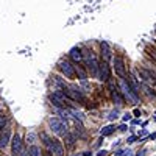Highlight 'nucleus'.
Segmentation results:
<instances>
[{
	"label": "nucleus",
	"mask_w": 156,
	"mask_h": 156,
	"mask_svg": "<svg viewBox=\"0 0 156 156\" xmlns=\"http://www.w3.org/2000/svg\"><path fill=\"white\" fill-rule=\"evenodd\" d=\"M83 59L86 64V70L92 75V78H97V72H98V59L95 56V53L92 50H84L83 53Z\"/></svg>",
	"instance_id": "obj_1"
},
{
	"label": "nucleus",
	"mask_w": 156,
	"mask_h": 156,
	"mask_svg": "<svg viewBox=\"0 0 156 156\" xmlns=\"http://www.w3.org/2000/svg\"><path fill=\"white\" fill-rule=\"evenodd\" d=\"M69 115H72L73 119H78V120H83L84 119V114L81 112V111H78V109H75V108H69Z\"/></svg>",
	"instance_id": "obj_15"
},
{
	"label": "nucleus",
	"mask_w": 156,
	"mask_h": 156,
	"mask_svg": "<svg viewBox=\"0 0 156 156\" xmlns=\"http://www.w3.org/2000/svg\"><path fill=\"white\" fill-rule=\"evenodd\" d=\"M41 139H42V144H44V147L50 151V148H51V145H53V137H50L47 133H41Z\"/></svg>",
	"instance_id": "obj_14"
},
{
	"label": "nucleus",
	"mask_w": 156,
	"mask_h": 156,
	"mask_svg": "<svg viewBox=\"0 0 156 156\" xmlns=\"http://www.w3.org/2000/svg\"><path fill=\"white\" fill-rule=\"evenodd\" d=\"M106 153H108L106 150H100V151L97 153V156H106Z\"/></svg>",
	"instance_id": "obj_23"
},
{
	"label": "nucleus",
	"mask_w": 156,
	"mask_h": 156,
	"mask_svg": "<svg viewBox=\"0 0 156 156\" xmlns=\"http://www.w3.org/2000/svg\"><path fill=\"white\" fill-rule=\"evenodd\" d=\"M111 76V70H109V66L106 61H100L98 62V72H97V80L100 81H108Z\"/></svg>",
	"instance_id": "obj_7"
},
{
	"label": "nucleus",
	"mask_w": 156,
	"mask_h": 156,
	"mask_svg": "<svg viewBox=\"0 0 156 156\" xmlns=\"http://www.w3.org/2000/svg\"><path fill=\"white\" fill-rule=\"evenodd\" d=\"M83 154H84V156H92V154H90V151H84Z\"/></svg>",
	"instance_id": "obj_26"
},
{
	"label": "nucleus",
	"mask_w": 156,
	"mask_h": 156,
	"mask_svg": "<svg viewBox=\"0 0 156 156\" xmlns=\"http://www.w3.org/2000/svg\"><path fill=\"white\" fill-rule=\"evenodd\" d=\"M50 151L53 153L55 156H64V147L61 144V140L55 139L53 140V145H51V148H50Z\"/></svg>",
	"instance_id": "obj_11"
},
{
	"label": "nucleus",
	"mask_w": 156,
	"mask_h": 156,
	"mask_svg": "<svg viewBox=\"0 0 156 156\" xmlns=\"http://www.w3.org/2000/svg\"><path fill=\"white\" fill-rule=\"evenodd\" d=\"M64 137H66V145H67V147H73V145H75V142H76V136H75L73 133H67Z\"/></svg>",
	"instance_id": "obj_17"
},
{
	"label": "nucleus",
	"mask_w": 156,
	"mask_h": 156,
	"mask_svg": "<svg viewBox=\"0 0 156 156\" xmlns=\"http://www.w3.org/2000/svg\"><path fill=\"white\" fill-rule=\"evenodd\" d=\"M9 137H11V131L6 128L5 131L0 133V148H5L8 145V142H9Z\"/></svg>",
	"instance_id": "obj_12"
},
{
	"label": "nucleus",
	"mask_w": 156,
	"mask_h": 156,
	"mask_svg": "<svg viewBox=\"0 0 156 156\" xmlns=\"http://www.w3.org/2000/svg\"><path fill=\"white\" fill-rule=\"evenodd\" d=\"M112 67H114V72L115 75L120 78V80H123V78H126V67H125V59L122 56H114L112 58Z\"/></svg>",
	"instance_id": "obj_6"
},
{
	"label": "nucleus",
	"mask_w": 156,
	"mask_h": 156,
	"mask_svg": "<svg viewBox=\"0 0 156 156\" xmlns=\"http://www.w3.org/2000/svg\"><path fill=\"white\" fill-rule=\"evenodd\" d=\"M134 140H136V137H134V136H131V137H129V139H128V144H133V142H134Z\"/></svg>",
	"instance_id": "obj_25"
},
{
	"label": "nucleus",
	"mask_w": 156,
	"mask_h": 156,
	"mask_svg": "<svg viewBox=\"0 0 156 156\" xmlns=\"http://www.w3.org/2000/svg\"><path fill=\"white\" fill-rule=\"evenodd\" d=\"M48 128H50V131L55 133L56 136H66L69 133L67 125L61 119H56V117H50L48 119Z\"/></svg>",
	"instance_id": "obj_3"
},
{
	"label": "nucleus",
	"mask_w": 156,
	"mask_h": 156,
	"mask_svg": "<svg viewBox=\"0 0 156 156\" xmlns=\"http://www.w3.org/2000/svg\"><path fill=\"white\" fill-rule=\"evenodd\" d=\"M148 51H150V56H151V58L156 61V48H150Z\"/></svg>",
	"instance_id": "obj_21"
},
{
	"label": "nucleus",
	"mask_w": 156,
	"mask_h": 156,
	"mask_svg": "<svg viewBox=\"0 0 156 156\" xmlns=\"http://www.w3.org/2000/svg\"><path fill=\"white\" fill-rule=\"evenodd\" d=\"M75 75L80 78L81 81H84L86 78H87V70L83 66H80V64H76V66H75Z\"/></svg>",
	"instance_id": "obj_13"
},
{
	"label": "nucleus",
	"mask_w": 156,
	"mask_h": 156,
	"mask_svg": "<svg viewBox=\"0 0 156 156\" xmlns=\"http://www.w3.org/2000/svg\"><path fill=\"white\" fill-rule=\"evenodd\" d=\"M129 119H131V114H125L123 115V120H129Z\"/></svg>",
	"instance_id": "obj_24"
},
{
	"label": "nucleus",
	"mask_w": 156,
	"mask_h": 156,
	"mask_svg": "<svg viewBox=\"0 0 156 156\" xmlns=\"http://www.w3.org/2000/svg\"><path fill=\"white\" fill-rule=\"evenodd\" d=\"M69 56H70V59H72L75 64H80V62L83 61V53H81V48L73 47V48L69 51Z\"/></svg>",
	"instance_id": "obj_8"
},
{
	"label": "nucleus",
	"mask_w": 156,
	"mask_h": 156,
	"mask_svg": "<svg viewBox=\"0 0 156 156\" xmlns=\"http://www.w3.org/2000/svg\"><path fill=\"white\" fill-rule=\"evenodd\" d=\"M11 150H12V154L14 156H25V148H23V140L20 137V134H14L11 139Z\"/></svg>",
	"instance_id": "obj_5"
},
{
	"label": "nucleus",
	"mask_w": 156,
	"mask_h": 156,
	"mask_svg": "<svg viewBox=\"0 0 156 156\" xmlns=\"http://www.w3.org/2000/svg\"><path fill=\"white\" fill-rule=\"evenodd\" d=\"M115 129H117L115 125H108V126H105V128H101V136H103V137H105V136H111Z\"/></svg>",
	"instance_id": "obj_16"
},
{
	"label": "nucleus",
	"mask_w": 156,
	"mask_h": 156,
	"mask_svg": "<svg viewBox=\"0 0 156 156\" xmlns=\"http://www.w3.org/2000/svg\"><path fill=\"white\" fill-rule=\"evenodd\" d=\"M58 69H59V72L67 78V80H73V78L76 76L75 75V66L70 62V61H67V59H62V61H59L58 62Z\"/></svg>",
	"instance_id": "obj_4"
},
{
	"label": "nucleus",
	"mask_w": 156,
	"mask_h": 156,
	"mask_svg": "<svg viewBox=\"0 0 156 156\" xmlns=\"http://www.w3.org/2000/svg\"><path fill=\"white\" fill-rule=\"evenodd\" d=\"M5 123H6V117L0 114V129H2V128L5 126Z\"/></svg>",
	"instance_id": "obj_20"
},
{
	"label": "nucleus",
	"mask_w": 156,
	"mask_h": 156,
	"mask_svg": "<svg viewBox=\"0 0 156 156\" xmlns=\"http://www.w3.org/2000/svg\"><path fill=\"white\" fill-rule=\"evenodd\" d=\"M111 97H112V101L115 103L117 106H123V105H125V98H123V95L120 94V90H119V89H115V87H114Z\"/></svg>",
	"instance_id": "obj_10"
},
{
	"label": "nucleus",
	"mask_w": 156,
	"mask_h": 156,
	"mask_svg": "<svg viewBox=\"0 0 156 156\" xmlns=\"http://www.w3.org/2000/svg\"><path fill=\"white\" fill-rule=\"evenodd\" d=\"M28 156H41V148H39L37 145H30Z\"/></svg>",
	"instance_id": "obj_18"
},
{
	"label": "nucleus",
	"mask_w": 156,
	"mask_h": 156,
	"mask_svg": "<svg viewBox=\"0 0 156 156\" xmlns=\"http://www.w3.org/2000/svg\"><path fill=\"white\" fill-rule=\"evenodd\" d=\"M100 48H101V58H103V61H106L108 62V59H111V56H112V51H111V47L108 45V42H100Z\"/></svg>",
	"instance_id": "obj_9"
},
{
	"label": "nucleus",
	"mask_w": 156,
	"mask_h": 156,
	"mask_svg": "<svg viewBox=\"0 0 156 156\" xmlns=\"http://www.w3.org/2000/svg\"><path fill=\"white\" fill-rule=\"evenodd\" d=\"M120 90V94L123 95V98L125 100H128L129 103H133V105H136V103L139 101V94H136L134 90H133V87L128 84V81L125 80H119V87H117Z\"/></svg>",
	"instance_id": "obj_2"
},
{
	"label": "nucleus",
	"mask_w": 156,
	"mask_h": 156,
	"mask_svg": "<svg viewBox=\"0 0 156 156\" xmlns=\"http://www.w3.org/2000/svg\"><path fill=\"white\" fill-rule=\"evenodd\" d=\"M36 139H37V134L36 133H30L27 136V142H28L30 145H36Z\"/></svg>",
	"instance_id": "obj_19"
},
{
	"label": "nucleus",
	"mask_w": 156,
	"mask_h": 156,
	"mask_svg": "<svg viewBox=\"0 0 156 156\" xmlns=\"http://www.w3.org/2000/svg\"><path fill=\"white\" fill-rule=\"evenodd\" d=\"M117 115H119V111H117V109H115V111H112V112L109 114V119L112 120V119H115V117H117Z\"/></svg>",
	"instance_id": "obj_22"
}]
</instances>
